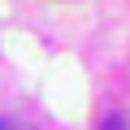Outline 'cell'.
<instances>
[{"label": "cell", "mask_w": 130, "mask_h": 130, "mask_svg": "<svg viewBox=\"0 0 130 130\" xmlns=\"http://www.w3.org/2000/svg\"><path fill=\"white\" fill-rule=\"evenodd\" d=\"M0 130H13V126H9V121H5V117H0Z\"/></svg>", "instance_id": "obj_2"}, {"label": "cell", "mask_w": 130, "mask_h": 130, "mask_svg": "<svg viewBox=\"0 0 130 130\" xmlns=\"http://www.w3.org/2000/svg\"><path fill=\"white\" fill-rule=\"evenodd\" d=\"M100 130H126V117H117V113H113V117H104V126H100Z\"/></svg>", "instance_id": "obj_1"}]
</instances>
